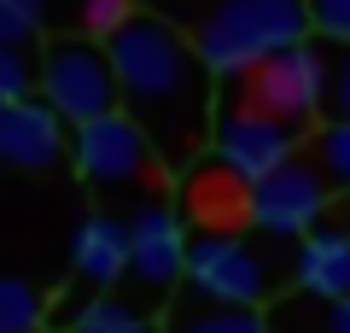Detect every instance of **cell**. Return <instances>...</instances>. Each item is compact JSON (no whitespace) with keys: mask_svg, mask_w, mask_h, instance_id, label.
<instances>
[{"mask_svg":"<svg viewBox=\"0 0 350 333\" xmlns=\"http://www.w3.org/2000/svg\"><path fill=\"white\" fill-rule=\"evenodd\" d=\"M123 111L146 129L152 152L175 170H193V152L211 135V71L193 53V36L158 12H140L123 36L111 41Z\"/></svg>","mask_w":350,"mask_h":333,"instance_id":"obj_1","label":"cell"},{"mask_svg":"<svg viewBox=\"0 0 350 333\" xmlns=\"http://www.w3.org/2000/svg\"><path fill=\"white\" fill-rule=\"evenodd\" d=\"M187 36L216 82H239L257 64L315 41V29L304 0H211L187 24Z\"/></svg>","mask_w":350,"mask_h":333,"instance_id":"obj_2","label":"cell"},{"mask_svg":"<svg viewBox=\"0 0 350 333\" xmlns=\"http://www.w3.org/2000/svg\"><path fill=\"white\" fill-rule=\"evenodd\" d=\"M292 258L298 246L280 240H251V234H193L187 251V286L222 304H245V310H269L292 293Z\"/></svg>","mask_w":350,"mask_h":333,"instance_id":"obj_3","label":"cell"},{"mask_svg":"<svg viewBox=\"0 0 350 333\" xmlns=\"http://www.w3.org/2000/svg\"><path fill=\"white\" fill-rule=\"evenodd\" d=\"M327 88H333V59H327L321 41H304V47L257 64L251 76H239L222 99H234L245 111H262V117H280L292 129H321Z\"/></svg>","mask_w":350,"mask_h":333,"instance_id":"obj_4","label":"cell"},{"mask_svg":"<svg viewBox=\"0 0 350 333\" xmlns=\"http://www.w3.org/2000/svg\"><path fill=\"white\" fill-rule=\"evenodd\" d=\"M41 99H47L70 129L123 111V88H117L111 47H105V41H88V36L41 41Z\"/></svg>","mask_w":350,"mask_h":333,"instance_id":"obj_5","label":"cell"},{"mask_svg":"<svg viewBox=\"0 0 350 333\" xmlns=\"http://www.w3.org/2000/svg\"><path fill=\"white\" fill-rule=\"evenodd\" d=\"M333 205H338V193L327 187V175L298 152L286 170H275L269 182L251 187V234L280 240V246H304L333 217Z\"/></svg>","mask_w":350,"mask_h":333,"instance_id":"obj_6","label":"cell"},{"mask_svg":"<svg viewBox=\"0 0 350 333\" xmlns=\"http://www.w3.org/2000/svg\"><path fill=\"white\" fill-rule=\"evenodd\" d=\"M298 140H304V129L222 99V106H216V129H211V158L222 164L228 175H239L245 187H257V182H269L275 170H286V164L298 158Z\"/></svg>","mask_w":350,"mask_h":333,"instance_id":"obj_7","label":"cell"},{"mask_svg":"<svg viewBox=\"0 0 350 333\" xmlns=\"http://www.w3.org/2000/svg\"><path fill=\"white\" fill-rule=\"evenodd\" d=\"M193 234L181 228V210L170 199H140L129 217V281L146 298H175L187 286Z\"/></svg>","mask_w":350,"mask_h":333,"instance_id":"obj_8","label":"cell"},{"mask_svg":"<svg viewBox=\"0 0 350 333\" xmlns=\"http://www.w3.org/2000/svg\"><path fill=\"white\" fill-rule=\"evenodd\" d=\"M70 158H76V175L88 187H135L158 170V152H152L146 129L129 117V111H111V117H94V123L76 129L70 140Z\"/></svg>","mask_w":350,"mask_h":333,"instance_id":"obj_9","label":"cell"},{"mask_svg":"<svg viewBox=\"0 0 350 333\" xmlns=\"http://www.w3.org/2000/svg\"><path fill=\"white\" fill-rule=\"evenodd\" d=\"M187 175V217L199 222V234H239L251 228V187L239 175H228L222 164H193Z\"/></svg>","mask_w":350,"mask_h":333,"instance_id":"obj_10","label":"cell"},{"mask_svg":"<svg viewBox=\"0 0 350 333\" xmlns=\"http://www.w3.org/2000/svg\"><path fill=\"white\" fill-rule=\"evenodd\" d=\"M70 263H76V281H82L88 293H111L129 275V222H117L111 210H94V217L76 228Z\"/></svg>","mask_w":350,"mask_h":333,"instance_id":"obj_11","label":"cell"},{"mask_svg":"<svg viewBox=\"0 0 350 333\" xmlns=\"http://www.w3.org/2000/svg\"><path fill=\"white\" fill-rule=\"evenodd\" d=\"M292 293L310 298H350V228L321 222L292 258Z\"/></svg>","mask_w":350,"mask_h":333,"instance_id":"obj_12","label":"cell"},{"mask_svg":"<svg viewBox=\"0 0 350 333\" xmlns=\"http://www.w3.org/2000/svg\"><path fill=\"white\" fill-rule=\"evenodd\" d=\"M6 164L18 170H53L64 158V117L47 99H24V106L6 111Z\"/></svg>","mask_w":350,"mask_h":333,"instance_id":"obj_13","label":"cell"},{"mask_svg":"<svg viewBox=\"0 0 350 333\" xmlns=\"http://www.w3.org/2000/svg\"><path fill=\"white\" fill-rule=\"evenodd\" d=\"M163 333H269V310H245V304H222V298H204L193 286L170 298V316Z\"/></svg>","mask_w":350,"mask_h":333,"instance_id":"obj_14","label":"cell"},{"mask_svg":"<svg viewBox=\"0 0 350 333\" xmlns=\"http://www.w3.org/2000/svg\"><path fill=\"white\" fill-rule=\"evenodd\" d=\"M269 333H350V298L286 293L280 304H269Z\"/></svg>","mask_w":350,"mask_h":333,"instance_id":"obj_15","label":"cell"},{"mask_svg":"<svg viewBox=\"0 0 350 333\" xmlns=\"http://www.w3.org/2000/svg\"><path fill=\"white\" fill-rule=\"evenodd\" d=\"M304 158L327 175V187H333L338 199L350 193V123L345 117H327V123L304 140Z\"/></svg>","mask_w":350,"mask_h":333,"instance_id":"obj_16","label":"cell"},{"mask_svg":"<svg viewBox=\"0 0 350 333\" xmlns=\"http://www.w3.org/2000/svg\"><path fill=\"white\" fill-rule=\"evenodd\" d=\"M47 328V298L18 275H0V333H41Z\"/></svg>","mask_w":350,"mask_h":333,"instance_id":"obj_17","label":"cell"},{"mask_svg":"<svg viewBox=\"0 0 350 333\" xmlns=\"http://www.w3.org/2000/svg\"><path fill=\"white\" fill-rule=\"evenodd\" d=\"M76 333H163V328H158V321H152L140 304L100 293L94 304H88V316H82V328H76Z\"/></svg>","mask_w":350,"mask_h":333,"instance_id":"obj_18","label":"cell"},{"mask_svg":"<svg viewBox=\"0 0 350 333\" xmlns=\"http://www.w3.org/2000/svg\"><path fill=\"white\" fill-rule=\"evenodd\" d=\"M41 99V53L36 47H0V106Z\"/></svg>","mask_w":350,"mask_h":333,"instance_id":"obj_19","label":"cell"},{"mask_svg":"<svg viewBox=\"0 0 350 333\" xmlns=\"http://www.w3.org/2000/svg\"><path fill=\"white\" fill-rule=\"evenodd\" d=\"M140 18V6L135 0H82V12H76V24H82V36L88 41H105L111 47L117 36H123L129 24Z\"/></svg>","mask_w":350,"mask_h":333,"instance_id":"obj_20","label":"cell"},{"mask_svg":"<svg viewBox=\"0 0 350 333\" xmlns=\"http://www.w3.org/2000/svg\"><path fill=\"white\" fill-rule=\"evenodd\" d=\"M321 47H350V0H304Z\"/></svg>","mask_w":350,"mask_h":333,"instance_id":"obj_21","label":"cell"},{"mask_svg":"<svg viewBox=\"0 0 350 333\" xmlns=\"http://www.w3.org/2000/svg\"><path fill=\"white\" fill-rule=\"evenodd\" d=\"M36 41H41V24L0 0V47H36Z\"/></svg>","mask_w":350,"mask_h":333,"instance_id":"obj_22","label":"cell"},{"mask_svg":"<svg viewBox=\"0 0 350 333\" xmlns=\"http://www.w3.org/2000/svg\"><path fill=\"white\" fill-rule=\"evenodd\" d=\"M327 111L350 123V47L333 53V88H327Z\"/></svg>","mask_w":350,"mask_h":333,"instance_id":"obj_23","label":"cell"},{"mask_svg":"<svg viewBox=\"0 0 350 333\" xmlns=\"http://www.w3.org/2000/svg\"><path fill=\"white\" fill-rule=\"evenodd\" d=\"M6 6H18V12H29L36 24H41V12H47V0H6Z\"/></svg>","mask_w":350,"mask_h":333,"instance_id":"obj_24","label":"cell"},{"mask_svg":"<svg viewBox=\"0 0 350 333\" xmlns=\"http://www.w3.org/2000/svg\"><path fill=\"white\" fill-rule=\"evenodd\" d=\"M327 222H338V228H350V193H345V199L333 205V217H327Z\"/></svg>","mask_w":350,"mask_h":333,"instance_id":"obj_25","label":"cell"},{"mask_svg":"<svg viewBox=\"0 0 350 333\" xmlns=\"http://www.w3.org/2000/svg\"><path fill=\"white\" fill-rule=\"evenodd\" d=\"M6 111H12V106H0V152H6Z\"/></svg>","mask_w":350,"mask_h":333,"instance_id":"obj_26","label":"cell"}]
</instances>
